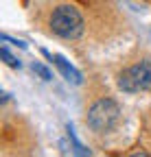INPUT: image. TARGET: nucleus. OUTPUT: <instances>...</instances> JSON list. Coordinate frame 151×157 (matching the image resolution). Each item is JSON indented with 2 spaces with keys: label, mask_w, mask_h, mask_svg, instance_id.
Segmentation results:
<instances>
[{
  "label": "nucleus",
  "mask_w": 151,
  "mask_h": 157,
  "mask_svg": "<svg viewBox=\"0 0 151 157\" xmlns=\"http://www.w3.org/2000/svg\"><path fill=\"white\" fill-rule=\"evenodd\" d=\"M2 42H11L13 46H18V48H22V50H26V44L22 42V39H11L9 35H2Z\"/></svg>",
  "instance_id": "6e6552de"
},
{
  "label": "nucleus",
  "mask_w": 151,
  "mask_h": 157,
  "mask_svg": "<svg viewBox=\"0 0 151 157\" xmlns=\"http://www.w3.org/2000/svg\"><path fill=\"white\" fill-rule=\"evenodd\" d=\"M123 118V111H121V105L109 96H103L99 101H94L90 107H88V113H85V127L97 133V135H103V133H109L114 131Z\"/></svg>",
  "instance_id": "f03ea898"
},
{
  "label": "nucleus",
  "mask_w": 151,
  "mask_h": 157,
  "mask_svg": "<svg viewBox=\"0 0 151 157\" xmlns=\"http://www.w3.org/2000/svg\"><path fill=\"white\" fill-rule=\"evenodd\" d=\"M0 57H2V61H5L9 68H15V70H20V68H22V61H20L18 57H13V55H11V50H9L7 46L0 48Z\"/></svg>",
  "instance_id": "39448f33"
},
{
  "label": "nucleus",
  "mask_w": 151,
  "mask_h": 157,
  "mask_svg": "<svg viewBox=\"0 0 151 157\" xmlns=\"http://www.w3.org/2000/svg\"><path fill=\"white\" fill-rule=\"evenodd\" d=\"M68 137H70V142H72V146H74V153H77V155H90V151L77 140V135H74V129L68 124Z\"/></svg>",
  "instance_id": "423d86ee"
},
{
  "label": "nucleus",
  "mask_w": 151,
  "mask_h": 157,
  "mask_svg": "<svg viewBox=\"0 0 151 157\" xmlns=\"http://www.w3.org/2000/svg\"><path fill=\"white\" fill-rule=\"evenodd\" d=\"M85 31V20L83 13L74 5H57L50 15H48V33L66 39V42H74L79 39Z\"/></svg>",
  "instance_id": "f257e3e1"
},
{
  "label": "nucleus",
  "mask_w": 151,
  "mask_h": 157,
  "mask_svg": "<svg viewBox=\"0 0 151 157\" xmlns=\"http://www.w3.org/2000/svg\"><path fill=\"white\" fill-rule=\"evenodd\" d=\"M31 70L37 74V76H40L42 78V81H50V78H53V74H50V70L44 66V63H40V61H33L31 63Z\"/></svg>",
  "instance_id": "0eeeda50"
},
{
  "label": "nucleus",
  "mask_w": 151,
  "mask_h": 157,
  "mask_svg": "<svg viewBox=\"0 0 151 157\" xmlns=\"http://www.w3.org/2000/svg\"><path fill=\"white\" fill-rule=\"evenodd\" d=\"M116 85L125 94L151 92V57H145L140 61L123 68L116 76Z\"/></svg>",
  "instance_id": "7ed1b4c3"
},
{
  "label": "nucleus",
  "mask_w": 151,
  "mask_h": 157,
  "mask_svg": "<svg viewBox=\"0 0 151 157\" xmlns=\"http://www.w3.org/2000/svg\"><path fill=\"white\" fill-rule=\"evenodd\" d=\"M53 63L57 66V70L62 72V76L66 78V81H70V83H74V85H81V83H83V74L74 68L70 61H66L62 55H53Z\"/></svg>",
  "instance_id": "20e7f679"
}]
</instances>
